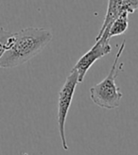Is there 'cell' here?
<instances>
[{
	"label": "cell",
	"mask_w": 138,
	"mask_h": 155,
	"mask_svg": "<svg viewBox=\"0 0 138 155\" xmlns=\"http://www.w3.org/2000/svg\"><path fill=\"white\" fill-rule=\"evenodd\" d=\"M79 83L78 81V73L76 70L72 69L70 74L66 78V80L61 88L59 93V100H58V127H59V134L62 141V146L64 150H68L69 147L65 138V121L66 117L70 109V106L73 100V97L75 94V90L77 85Z\"/></svg>",
	"instance_id": "cell-3"
},
{
	"label": "cell",
	"mask_w": 138,
	"mask_h": 155,
	"mask_svg": "<svg viewBox=\"0 0 138 155\" xmlns=\"http://www.w3.org/2000/svg\"><path fill=\"white\" fill-rule=\"evenodd\" d=\"M23 155H28V153H24V154H23Z\"/></svg>",
	"instance_id": "cell-9"
},
{
	"label": "cell",
	"mask_w": 138,
	"mask_h": 155,
	"mask_svg": "<svg viewBox=\"0 0 138 155\" xmlns=\"http://www.w3.org/2000/svg\"><path fill=\"white\" fill-rule=\"evenodd\" d=\"M50 30L26 28L12 33V44L0 59V68H13L37 56L52 40Z\"/></svg>",
	"instance_id": "cell-1"
},
{
	"label": "cell",
	"mask_w": 138,
	"mask_h": 155,
	"mask_svg": "<svg viewBox=\"0 0 138 155\" xmlns=\"http://www.w3.org/2000/svg\"><path fill=\"white\" fill-rule=\"evenodd\" d=\"M123 11V5H122V0H109L108 7H107V12L103 20V24L99 29V32L96 37V41L100 37L104 30H109L112 23L116 20V18Z\"/></svg>",
	"instance_id": "cell-5"
},
{
	"label": "cell",
	"mask_w": 138,
	"mask_h": 155,
	"mask_svg": "<svg viewBox=\"0 0 138 155\" xmlns=\"http://www.w3.org/2000/svg\"><path fill=\"white\" fill-rule=\"evenodd\" d=\"M123 10L129 14H132L138 9V0H122Z\"/></svg>",
	"instance_id": "cell-8"
},
{
	"label": "cell",
	"mask_w": 138,
	"mask_h": 155,
	"mask_svg": "<svg viewBox=\"0 0 138 155\" xmlns=\"http://www.w3.org/2000/svg\"><path fill=\"white\" fill-rule=\"evenodd\" d=\"M125 46L126 41H123V43L119 46V49L117 53L116 58H114L109 74L102 81L98 82L90 88L91 99L97 106L103 108V109L112 110L120 106L123 94L120 92L119 87L117 85L116 79L123 67V64H120L118 66L117 64L125 49Z\"/></svg>",
	"instance_id": "cell-2"
},
{
	"label": "cell",
	"mask_w": 138,
	"mask_h": 155,
	"mask_svg": "<svg viewBox=\"0 0 138 155\" xmlns=\"http://www.w3.org/2000/svg\"><path fill=\"white\" fill-rule=\"evenodd\" d=\"M129 28V13L123 10L116 18L108 30V37L111 39L113 36H119L124 34Z\"/></svg>",
	"instance_id": "cell-6"
},
{
	"label": "cell",
	"mask_w": 138,
	"mask_h": 155,
	"mask_svg": "<svg viewBox=\"0 0 138 155\" xmlns=\"http://www.w3.org/2000/svg\"><path fill=\"white\" fill-rule=\"evenodd\" d=\"M111 52L112 46L110 45V38L108 37V30H104L100 37L96 41V44L91 48V49L87 51L83 56H81L73 67L74 70H76L78 73L79 83L83 81L90 67L97 60L101 59Z\"/></svg>",
	"instance_id": "cell-4"
},
{
	"label": "cell",
	"mask_w": 138,
	"mask_h": 155,
	"mask_svg": "<svg viewBox=\"0 0 138 155\" xmlns=\"http://www.w3.org/2000/svg\"><path fill=\"white\" fill-rule=\"evenodd\" d=\"M12 44V33L0 28V59L6 50H8Z\"/></svg>",
	"instance_id": "cell-7"
}]
</instances>
